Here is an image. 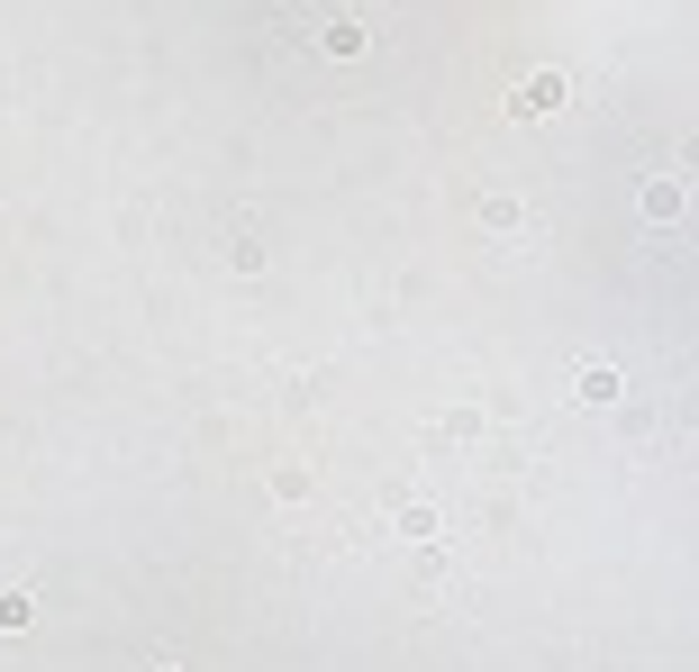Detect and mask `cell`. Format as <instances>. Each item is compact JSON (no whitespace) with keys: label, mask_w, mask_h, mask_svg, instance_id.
Returning a JSON list of instances; mask_svg holds the SVG:
<instances>
[{"label":"cell","mask_w":699,"mask_h":672,"mask_svg":"<svg viewBox=\"0 0 699 672\" xmlns=\"http://www.w3.org/2000/svg\"><path fill=\"white\" fill-rule=\"evenodd\" d=\"M517 110H527V119H546V110H563V73H536V83L517 91Z\"/></svg>","instance_id":"cell-1"}]
</instances>
